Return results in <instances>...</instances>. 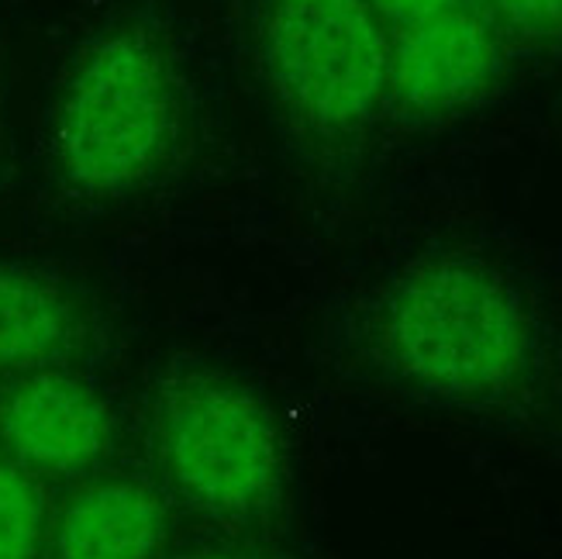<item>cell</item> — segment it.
Wrapping results in <instances>:
<instances>
[{
  "label": "cell",
  "instance_id": "obj_1",
  "mask_svg": "<svg viewBox=\"0 0 562 559\" xmlns=\"http://www.w3.org/2000/svg\"><path fill=\"white\" fill-rule=\"evenodd\" d=\"M352 362L386 391L438 411L539 425L562 411V325L504 262L418 253L356 298Z\"/></svg>",
  "mask_w": 562,
  "mask_h": 559
},
{
  "label": "cell",
  "instance_id": "obj_2",
  "mask_svg": "<svg viewBox=\"0 0 562 559\" xmlns=\"http://www.w3.org/2000/svg\"><path fill=\"white\" fill-rule=\"evenodd\" d=\"M180 80L153 29L121 21L72 63L59 90L48 153L59 183L80 201L142 190L180 138Z\"/></svg>",
  "mask_w": 562,
  "mask_h": 559
},
{
  "label": "cell",
  "instance_id": "obj_3",
  "mask_svg": "<svg viewBox=\"0 0 562 559\" xmlns=\"http://www.w3.org/2000/svg\"><path fill=\"white\" fill-rule=\"evenodd\" d=\"M149 439L166 483L190 512L246 528L283 507L280 418L238 377L214 367L166 373L153 394Z\"/></svg>",
  "mask_w": 562,
  "mask_h": 559
},
{
  "label": "cell",
  "instance_id": "obj_4",
  "mask_svg": "<svg viewBox=\"0 0 562 559\" xmlns=\"http://www.w3.org/2000/svg\"><path fill=\"white\" fill-rule=\"evenodd\" d=\"M266 93L314 149L346 153L386 108L390 32L366 0H259Z\"/></svg>",
  "mask_w": 562,
  "mask_h": 559
},
{
  "label": "cell",
  "instance_id": "obj_5",
  "mask_svg": "<svg viewBox=\"0 0 562 559\" xmlns=\"http://www.w3.org/2000/svg\"><path fill=\"white\" fill-rule=\"evenodd\" d=\"M504 35L476 0L390 32L386 104L407 121L470 111L504 72Z\"/></svg>",
  "mask_w": 562,
  "mask_h": 559
},
{
  "label": "cell",
  "instance_id": "obj_6",
  "mask_svg": "<svg viewBox=\"0 0 562 559\" xmlns=\"http://www.w3.org/2000/svg\"><path fill=\"white\" fill-rule=\"evenodd\" d=\"M117 439L108 398L72 367L0 380V452L35 477H77L104 463Z\"/></svg>",
  "mask_w": 562,
  "mask_h": 559
},
{
  "label": "cell",
  "instance_id": "obj_7",
  "mask_svg": "<svg viewBox=\"0 0 562 559\" xmlns=\"http://www.w3.org/2000/svg\"><path fill=\"white\" fill-rule=\"evenodd\" d=\"M93 335V308L66 277L0 256V380L72 367Z\"/></svg>",
  "mask_w": 562,
  "mask_h": 559
},
{
  "label": "cell",
  "instance_id": "obj_8",
  "mask_svg": "<svg viewBox=\"0 0 562 559\" xmlns=\"http://www.w3.org/2000/svg\"><path fill=\"white\" fill-rule=\"evenodd\" d=\"M166 536V501L153 483L101 477L59 507L48 549L56 559H159Z\"/></svg>",
  "mask_w": 562,
  "mask_h": 559
},
{
  "label": "cell",
  "instance_id": "obj_9",
  "mask_svg": "<svg viewBox=\"0 0 562 559\" xmlns=\"http://www.w3.org/2000/svg\"><path fill=\"white\" fill-rule=\"evenodd\" d=\"M53 518L42 477L0 452V559H42Z\"/></svg>",
  "mask_w": 562,
  "mask_h": 559
},
{
  "label": "cell",
  "instance_id": "obj_10",
  "mask_svg": "<svg viewBox=\"0 0 562 559\" xmlns=\"http://www.w3.org/2000/svg\"><path fill=\"white\" fill-rule=\"evenodd\" d=\"M504 38L562 45V0H476Z\"/></svg>",
  "mask_w": 562,
  "mask_h": 559
},
{
  "label": "cell",
  "instance_id": "obj_11",
  "mask_svg": "<svg viewBox=\"0 0 562 559\" xmlns=\"http://www.w3.org/2000/svg\"><path fill=\"white\" fill-rule=\"evenodd\" d=\"M366 4L373 8L386 32H404L411 24H422L449 8L467 4V0H366Z\"/></svg>",
  "mask_w": 562,
  "mask_h": 559
},
{
  "label": "cell",
  "instance_id": "obj_12",
  "mask_svg": "<svg viewBox=\"0 0 562 559\" xmlns=\"http://www.w3.org/2000/svg\"><path fill=\"white\" fill-rule=\"evenodd\" d=\"M180 559H273V556L256 552V549H238V546H207L198 552H187Z\"/></svg>",
  "mask_w": 562,
  "mask_h": 559
}]
</instances>
